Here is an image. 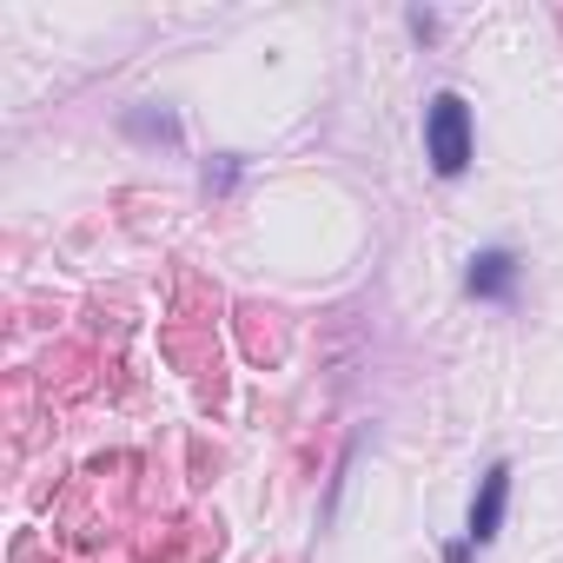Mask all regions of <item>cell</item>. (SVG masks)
Returning a JSON list of instances; mask_svg holds the SVG:
<instances>
[{
    "mask_svg": "<svg viewBox=\"0 0 563 563\" xmlns=\"http://www.w3.org/2000/svg\"><path fill=\"white\" fill-rule=\"evenodd\" d=\"M477 153V126H471V107L464 93H431L424 100V159L438 179H457Z\"/></svg>",
    "mask_w": 563,
    "mask_h": 563,
    "instance_id": "1",
    "label": "cell"
},
{
    "mask_svg": "<svg viewBox=\"0 0 563 563\" xmlns=\"http://www.w3.org/2000/svg\"><path fill=\"white\" fill-rule=\"evenodd\" d=\"M504 510H510V464L497 457L484 477H477V490H471V517H464V543L471 550H484V543H497V530H504Z\"/></svg>",
    "mask_w": 563,
    "mask_h": 563,
    "instance_id": "2",
    "label": "cell"
},
{
    "mask_svg": "<svg viewBox=\"0 0 563 563\" xmlns=\"http://www.w3.org/2000/svg\"><path fill=\"white\" fill-rule=\"evenodd\" d=\"M517 278H523L517 252H510V245H484V252H471V265H464V292L484 299V306H510V299H517Z\"/></svg>",
    "mask_w": 563,
    "mask_h": 563,
    "instance_id": "3",
    "label": "cell"
},
{
    "mask_svg": "<svg viewBox=\"0 0 563 563\" xmlns=\"http://www.w3.org/2000/svg\"><path fill=\"white\" fill-rule=\"evenodd\" d=\"M232 186H239V159L219 153V166H206V192H232Z\"/></svg>",
    "mask_w": 563,
    "mask_h": 563,
    "instance_id": "4",
    "label": "cell"
}]
</instances>
